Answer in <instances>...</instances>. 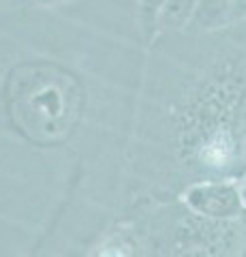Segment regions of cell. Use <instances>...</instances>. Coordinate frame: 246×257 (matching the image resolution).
<instances>
[{"instance_id":"cell-1","label":"cell","mask_w":246,"mask_h":257,"mask_svg":"<svg viewBox=\"0 0 246 257\" xmlns=\"http://www.w3.org/2000/svg\"><path fill=\"white\" fill-rule=\"evenodd\" d=\"M190 204L197 210L210 216H233L242 208V191L227 182H214L203 184L190 191Z\"/></svg>"},{"instance_id":"cell-3","label":"cell","mask_w":246,"mask_h":257,"mask_svg":"<svg viewBox=\"0 0 246 257\" xmlns=\"http://www.w3.org/2000/svg\"><path fill=\"white\" fill-rule=\"evenodd\" d=\"M242 202H244V204H246V187H244V189H242Z\"/></svg>"},{"instance_id":"cell-2","label":"cell","mask_w":246,"mask_h":257,"mask_svg":"<svg viewBox=\"0 0 246 257\" xmlns=\"http://www.w3.org/2000/svg\"><path fill=\"white\" fill-rule=\"evenodd\" d=\"M231 15L233 18H246V0H233Z\"/></svg>"}]
</instances>
